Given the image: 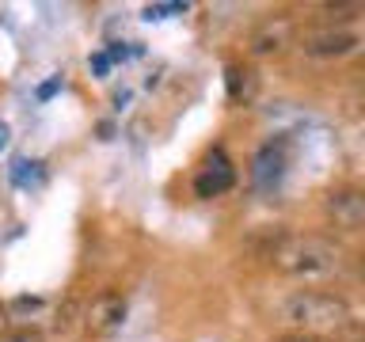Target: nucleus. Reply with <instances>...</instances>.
Segmentation results:
<instances>
[{"instance_id": "7ed1b4c3", "label": "nucleus", "mask_w": 365, "mask_h": 342, "mask_svg": "<svg viewBox=\"0 0 365 342\" xmlns=\"http://www.w3.org/2000/svg\"><path fill=\"white\" fill-rule=\"evenodd\" d=\"M324 213L335 228H358L365 224V190L358 187H339L324 198Z\"/></svg>"}, {"instance_id": "f257e3e1", "label": "nucleus", "mask_w": 365, "mask_h": 342, "mask_svg": "<svg viewBox=\"0 0 365 342\" xmlns=\"http://www.w3.org/2000/svg\"><path fill=\"white\" fill-rule=\"evenodd\" d=\"M267 259L282 274H297V278H319L342 266V251L324 236H282L267 251Z\"/></svg>"}, {"instance_id": "1a4fd4ad", "label": "nucleus", "mask_w": 365, "mask_h": 342, "mask_svg": "<svg viewBox=\"0 0 365 342\" xmlns=\"http://www.w3.org/2000/svg\"><path fill=\"white\" fill-rule=\"evenodd\" d=\"M289 19H267L262 27L251 34V50L255 53H278L285 42H289Z\"/></svg>"}, {"instance_id": "6e6552de", "label": "nucleus", "mask_w": 365, "mask_h": 342, "mask_svg": "<svg viewBox=\"0 0 365 342\" xmlns=\"http://www.w3.org/2000/svg\"><path fill=\"white\" fill-rule=\"evenodd\" d=\"M225 88H228V99L232 103H251L259 91V76L251 65H228L225 68Z\"/></svg>"}, {"instance_id": "39448f33", "label": "nucleus", "mask_w": 365, "mask_h": 342, "mask_svg": "<svg viewBox=\"0 0 365 342\" xmlns=\"http://www.w3.org/2000/svg\"><path fill=\"white\" fill-rule=\"evenodd\" d=\"M354 46H358V34L354 31H339V27H324V31H308L301 50L308 57H346Z\"/></svg>"}, {"instance_id": "9b49d317", "label": "nucleus", "mask_w": 365, "mask_h": 342, "mask_svg": "<svg viewBox=\"0 0 365 342\" xmlns=\"http://www.w3.org/2000/svg\"><path fill=\"white\" fill-rule=\"evenodd\" d=\"M168 11H187V4H148L145 19H168Z\"/></svg>"}, {"instance_id": "f03ea898", "label": "nucleus", "mask_w": 365, "mask_h": 342, "mask_svg": "<svg viewBox=\"0 0 365 342\" xmlns=\"http://www.w3.org/2000/svg\"><path fill=\"white\" fill-rule=\"evenodd\" d=\"M282 319L293 327H301L304 335H316V331H342V327H350V304L335 293L304 289V293L285 296Z\"/></svg>"}, {"instance_id": "9d476101", "label": "nucleus", "mask_w": 365, "mask_h": 342, "mask_svg": "<svg viewBox=\"0 0 365 342\" xmlns=\"http://www.w3.org/2000/svg\"><path fill=\"white\" fill-rule=\"evenodd\" d=\"M324 16L335 23V19H354V16H365V4L361 0H331V4L319 8Z\"/></svg>"}, {"instance_id": "dca6fc26", "label": "nucleus", "mask_w": 365, "mask_h": 342, "mask_svg": "<svg viewBox=\"0 0 365 342\" xmlns=\"http://www.w3.org/2000/svg\"><path fill=\"white\" fill-rule=\"evenodd\" d=\"M4 145H8V125L0 122V148H4Z\"/></svg>"}, {"instance_id": "ddd939ff", "label": "nucleus", "mask_w": 365, "mask_h": 342, "mask_svg": "<svg viewBox=\"0 0 365 342\" xmlns=\"http://www.w3.org/2000/svg\"><path fill=\"white\" fill-rule=\"evenodd\" d=\"M278 342H319L316 335H304V331H293V335H282Z\"/></svg>"}, {"instance_id": "0eeeda50", "label": "nucleus", "mask_w": 365, "mask_h": 342, "mask_svg": "<svg viewBox=\"0 0 365 342\" xmlns=\"http://www.w3.org/2000/svg\"><path fill=\"white\" fill-rule=\"evenodd\" d=\"M122 319H125V301L118 293L99 296V301L88 308V327L96 331V335H110V331H118Z\"/></svg>"}, {"instance_id": "4468645a", "label": "nucleus", "mask_w": 365, "mask_h": 342, "mask_svg": "<svg viewBox=\"0 0 365 342\" xmlns=\"http://www.w3.org/2000/svg\"><path fill=\"white\" fill-rule=\"evenodd\" d=\"M57 88H61V76H57V80H50V84H42V88H38V99H50Z\"/></svg>"}, {"instance_id": "f3484780", "label": "nucleus", "mask_w": 365, "mask_h": 342, "mask_svg": "<svg viewBox=\"0 0 365 342\" xmlns=\"http://www.w3.org/2000/svg\"><path fill=\"white\" fill-rule=\"evenodd\" d=\"M4 327H8V316H4V308H0V335H4Z\"/></svg>"}, {"instance_id": "20e7f679", "label": "nucleus", "mask_w": 365, "mask_h": 342, "mask_svg": "<svg viewBox=\"0 0 365 342\" xmlns=\"http://www.w3.org/2000/svg\"><path fill=\"white\" fill-rule=\"evenodd\" d=\"M285 164H289V141H285V137H274V141H267V145L255 152L251 179H255L262 190H270V187H278V182H282Z\"/></svg>"}, {"instance_id": "f8f14e48", "label": "nucleus", "mask_w": 365, "mask_h": 342, "mask_svg": "<svg viewBox=\"0 0 365 342\" xmlns=\"http://www.w3.org/2000/svg\"><path fill=\"white\" fill-rule=\"evenodd\" d=\"M8 342H46V338H42L34 327H23V331H11V335H8Z\"/></svg>"}, {"instance_id": "423d86ee", "label": "nucleus", "mask_w": 365, "mask_h": 342, "mask_svg": "<svg viewBox=\"0 0 365 342\" xmlns=\"http://www.w3.org/2000/svg\"><path fill=\"white\" fill-rule=\"evenodd\" d=\"M232 164H228V156L221 152V148H213L210 156H205V171L198 175V182H194V190H198V198H213V194H225L228 187H232Z\"/></svg>"}, {"instance_id": "2eb2a0df", "label": "nucleus", "mask_w": 365, "mask_h": 342, "mask_svg": "<svg viewBox=\"0 0 365 342\" xmlns=\"http://www.w3.org/2000/svg\"><path fill=\"white\" fill-rule=\"evenodd\" d=\"M91 65H96V73H107V65H110V57H96V61H91Z\"/></svg>"}]
</instances>
